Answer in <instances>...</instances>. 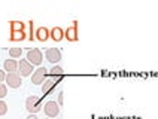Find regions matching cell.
Listing matches in <instances>:
<instances>
[{
    "instance_id": "obj_11",
    "label": "cell",
    "mask_w": 158,
    "mask_h": 119,
    "mask_svg": "<svg viewBox=\"0 0 158 119\" xmlns=\"http://www.w3.org/2000/svg\"><path fill=\"white\" fill-rule=\"evenodd\" d=\"M48 36H49V31H48V28H45V27H40V28L37 30V37H39V40H46V39H48Z\"/></svg>"
},
{
    "instance_id": "obj_8",
    "label": "cell",
    "mask_w": 158,
    "mask_h": 119,
    "mask_svg": "<svg viewBox=\"0 0 158 119\" xmlns=\"http://www.w3.org/2000/svg\"><path fill=\"white\" fill-rule=\"evenodd\" d=\"M5 70L9 72V73H17L18 61L17 60H6V61H5Z\"/></svg>"
},
{
    "instance_id": "obj_12",
    "label": "cell",
    "mask_w": 158,
    "mask_h": 119,
    "mask_svg": "<svg viewBox=\"0 0 158 119\" xmlns=\"http://www.w3.org/2000/svg\"><path fill=\"white\" fill-rule=\"evenodd\" d=\"M66 37L70 39V40H76V26H73L72 28H69L66 31Z\"/></svg>"
},
{
    "instance_id": "obj_10",
    "label": "cell",
    "mask_w": 158,
    "mask_h": 119,
    "mask_svg": "<svg viewBox=\"0 0 158 119\" xmlns=\"http://www.w3.org/2000/svg\"><path fill=\"white\" fill-rule=\"evenodd\" d=\"M63 36H64V33H63V30L60 28V27H55V28H52L51 30V37H52L54 40H61L63 39Z\"/></svg>"
},
{
    "instance_id": "obj_9",
    "label": "cell",
    "mask_w": 158,
    "mask_h": 119,
    "mask_svg": "<svg viewBox=\"0 0 158 119\" xmlns=\"http://www.w3.org/2000/svg\"><path fill=\"white\" fill-rule=\"evenodd\" d=\"M55 86H57V82H54V80H46V82H44L42 91H44V94H49Z\"/></svg>"
},
{
    "instance_id": "obj_1",
    "label": "cell",
    "mask_w": 158,
    "mask_h": 119,
    "mask_svg": "<svg viewBox=\"0 0 158 119\" xmlns=\"http://www.w3.org/2000/svg\"><path fill=\"white\" fill-rule=\"evenodd\" d=\"M26 109L28 110V113H31V115H35L37 112L42 110V106H40V100L39 98H36L33 95H30V97H27L26 100Z\"/></svg>"
},
{
    "instance_id": "obj_15",
    "label": "cell",
    "mask_w": 158,
    "mask_h": 119,
    "mask_svg": "<svg viewBox=\"0 0 158 119\" xmlns=\"http://www.w3.org/2000/svg\"><path fill=\"white\" fill-rule=\"evenodd\" d=\"M6 95H8V86L5 85V84H0V100L5 98Z\"/></svg>"
},
{
    "instance_id": "obj_17",
    "label": "cell",
    "mask_w": 158,
    "mask_h": 119,
    "mask_svg": "<svg viewBox=\"0 0 158 119\" xmlns=\"http://www.w3.org/2000/svg\"><path fill=\"white\" fill-rule=\"evenodd\" d=\"M3 80H6V75H5L3 70H0V84H2Z\"/></svg>"
},
{
    "instance_id": "obj_3",
    "label": "cell",
    "mask_w": 158,
    "mask_h": 119,
    "mask_svg": "<svg viewBox=\"0 0 158 119\" xmlns=\"http://www.w3.org/2000/svg\"><path fill=\"white\" fill-rule=\"evenodd\" d=\"M44 112L48 118H55V116L60 115V106H58V103L55 101H48L45 104Z\"/></svg>"
},
{
    "instance_id": "obj_14",
    "label": "cell",
    "mask_w": 158,
    "mask_h": 119,
    "mask_svg": "<svg viewBox=\"0 0 158 119\" xmlns=\"http://www.w3.org/2000/svg\"><path fill=\"white\" fill-rule=\"evenodd\" d=\"M51 75H52V76L61 77V76H63V68L58 67V66H54V67L51 68Z\"/></svg>"
},
{
    "instance_id": "obj_16",
    "label": "cell",
    "mask_w": 158,
    "mask_h": 119,
    "mask_svg": "<svg viewBox=\"0 0 158 119\" xmlns=\"http://www.w3.org/2000/svg\"><path fill=\"white\" fill-rule=\"evenodd\" d=\"M6 112H8V104L3 101V100H0V116L6 115Z\"/></svg>"
},
{
    "instance_id": "obj_7",
    "label": "cell",
    "mask_w": 158,
    "mask_h": 119,
    "mask_svg": "<svg viewBox=\"0 0 158 119\" xmlns=\"http://www.w3.org/2000/svg\"><path fill=\"white\" fill-rule=\"evenodd\" d=\"M45 57L49 63H58L61 60V52L58 51L57 48H48L45 52Z\"/></svg>"
},
{
    "instance_id": "obj_2",
    "label": "cell",
    "mask_w": 158,
    "mask_h": 119,
    "mask_svg": "<svg viewBox=\"0 0 158 119\" xmlns=\"http://www.w3.org/2000/svg\"><path fill=\"white\" fill-rule=\"evenodd\" d=\"M27 61L30 64H33V66H40L42 61H44V55H42L40 49H37V48L30 49V51L27 52Z\"/></svg>"
},
{
    "instance_id": "obj_18",
    "label": "cell",
    "mask_w": 158,
    "mask_h": 119,
    "mask_svg": "<svg viewBox=\"0 0 158 119\" xmlns=\"http://www.w3.org/2000/svg\"><path fill=\"white\" fill-rule=\"evenodd\" d=\"M27 119H37V118H36L35 115H30V116H28V118H27Z\"/></svg>"
},
{
    "instance_id": "obj_5",
    "label": "cell",
    "mask_w": 158,
    "mask_h": 119,
    "mask_svg": "<svg viewBox=\"0 0 158 119\" xmlns=\"http://www.w3.org/2000/svg\"><path fill=\"white\" fill-rule=\"evenodd\" d=\"M45 77H46V68H45V67H39V68H36L35 72H33L31 82H33L35 85H40V84H44Z\"/></svg>"
},
{
    "instance_id": "obj_6",
    "label": "cell",
    "mask_w": 158,
    "mask_h": 119,
    "mask_svg": "<svg viewBox=\"0 0 158 119\" xmlns=\"http://www.w3.org/2000/svg\"><path fill=\"white\" fill-rule=\"evenodd\" d=\"M6 84H8V86H10V88H19L21 84H23L19 73H8V75H6Z\"/></svg>"
},
{
    "instance_id": "obj_4",
    "label": "cell",
    "mask_w": 158,
    "mask_h": 119,
    "mask_svg": "<svg viewBox=\"0 0 158 119\" xmlns=\"http://www.w3.org/2000/svg\"><path fill=\"white\" fill-rule=\"evenodd\" d=\"M18 70H19V76H30L33 70V64H30L27 60H21L18 63Z\"/></svg>"
},
{
    "instance_id": "obj_13",
    "label": "cell",
    "mask_w": 158,
    "mask_h": 119,
    "mask_svg": "<svg viewBox=\"0 0 158 119\" xmlns=\"http://www.w3.org/2000/svg\"><path fill=\"white\" fill-rule=\"evenodd\" d=\"M21 54H23V49H21V48H10V49H9V55H10L12 58L21 57Z\"/></svg>"
}]
</instances>
